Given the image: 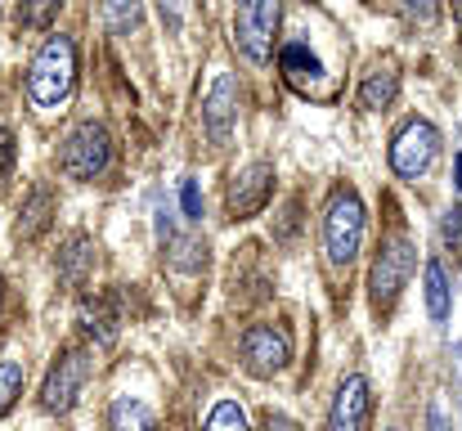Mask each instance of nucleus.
I'll return each instance as SVG.
<instances>
[{"label": "nucleus", "instance_id": "1", "mask_svg": "<svg viewBox=\"0 0 462 431\" xmlns=\"http://www.w3.org/2000/svg\"><path fill=\"white\" fill-rule=\"evenodd\" d=\"M77 86V45L72 36H50L27 72V95L36 108H59Z\"/></svg>", "mask_w": 462, "mask_h": 431}, {"label": "nucleus", "instance_id": "2", "mask_svg": "<svg viewBox=\"0 0 462 431\" xmlns=\"http://www.w3.org/2000/svg\"><path fill=\"white\" fill-rule=\"evenodd\" d=\"M364 243V207L350 189H337L323 216V252L332 266H350Z\"/></svg>", "mask_w": 462, "mask_h": 431}, {"label": "nucleus", "instance_id": "3", "mask_svg": "<svg viewBox=\"0 0 462 431\" xmlns=\"http://www.w3.org/2000/svg\"><path fill=\"white\" fill-rule=\"evenodd\" d=\"M279 18H283V0H243L238 18H234V36L243 45V54L252 63H265L274 54V36H279Z\"/></svg>", "mask_w": 462, "mask_h": 431}, {"label": "nucleus", "instance_id": "4", "mask_svg": "<svg viewBox=\"0 0 462 431\" xmlns=\"http://www.w3.org/2000/svg\"><path fill=\"white\" fill-rule=\"evenodd\" d=\"M108 162H113V140H108V131L99 122H81L63 140V153H59V166L72 180H95V175L108 171Z\"/></svg>", "mask_w": 462, "mask_h": 431}, {"label": "nucleus", "instance_id": "5", "mask_svg": "<svg viewBox=\"0 0 462 431\" xmlns=\"http://www.w3.org/2000/svg\"><path fill=\"white\" fill-rule=\"evenodd\" d=\"M90 369H95V360H90L86 351H63V355L54 360L45 387H41V409H45V414H68V409L77 405L81 387L90 382Z\"/></svg>", "mask_w": 462, "mask_h": 431}, {"label": "nucleus", "instance_id": "6", "mask_svg": "<svg viewBox=\"0 0 462 431\" xmlns=\"http://www.w3.org/2000/svg\"><path fill=\"white\" fill-rule=\"evenodd\" d=\"M288 360H292V337H288V328H279V323H252V328L243 333V364H247L256 378L279 373Z\"/></svg>", "mask_w": 462, "mask_h": 431}, {"label": "nucleus", "instance_id": "7", "mask_svg": "<svg viewBox=\"0 0 462 431\" xmlns=\"http://www.w3.org/2000/svg\"><path fill=\"white\" fill-rule=\"evenodd\" d=\"M413 261L418 257H413V243L404 234H395V239L382 243L377 266H373V301L377 305H391L400 296V287L409 284V275H413Z\"/></svg>", "mask_w": 462, "mask_h": 431}, {"label": "nucleus", "instance_id": "8", "mask_svg": "<svg viewBox=\"0 0 462 431\" xmlns=\"http://www.w3.org/2000/svg\"><path fill=\"white\" fill-rule=\"evenodd\" d=\"M436 148H440V131L431 122H409L391 144V166L413 180V175H422L436 162Z\"/></svg>", "mask_w": 462, "mask_h": 431}, {"label": "nucleus", "instance_id": "9", "mask_svg": "<svg viewBox=\"0 0 462 431\" xmlns=\"http://www.w3.org/2000/svg\"><path fill=\"white\" fill-rule=\"evenodd\" d=\"M270 193H274V166L270 162H252L247 171H238L229 180V216L234 220H247V216L265 211Z\"/></svg>", "mask_w": 462, "mask_h": 431}, {"label": "nucleus", "instance_id": "10", "mask_svg": "<svg viewBox=\"0 0 462 431\" xmlns=\"http://www.w3.org/2000/svg\"><path fill=\"white\" fill-rule=\"evenodd\" d=\"M202 126H207V136H211L216 148L229 144V136H234V126H238V86H234L229 72H220L211 81V90L202 99Z\"/></svg>", "mask_w": 462, "mask_h": 431}, {"label": "nucleus", "instance_id": "11", "mask_svg": "<svg viewBox=\"0 0 462 431\" xmlns=\"http://www.w3.org/2000/svg\"><path fill=\"white\" fill-rule=\"evenodd\" d=\"M368 405H373L368 378H364V373H350V378L337 387V400H332V409H328V431H364Z\"/></svg>", "mask_w": 462, "mask_h": 431}, {"label": "nucleus", "instance_id": "12", "mask_svg": "<svg viewBox=\"0 0 462 431\" xmlns=\"http://www.w3.org/2000/svg\"><path fill=\"white\" fill-rule=\"evenodd\" d=\"M54 211H59V202H54V189H50V184H36V189L27 193V202L18 207L14 239H18V243H32V239H41V234L50 230Z\"/></svg>", "mask_w": 462, "mask_h": 431}, {"label": "nucleus", "instance_id": "13", "mask_svg": "<svg viewBox=\"0 0 462 431\" xmlns=\"http://www.w3.org/2000/svg\"><path fill=\"white\" fill-rule=\"evenodd\" d=\"M81 328H86L99 346H113V342H117V328H122L117 301H113V296H86V301H81Z\"/></svg>", "mask_w": 462, "mask_h": 431}, {"label": "nucleus", "instance_id": "14", "mask_svg": "<svg viewBox=\"0 0 462 431\" xmlns=\"http://www.w3.org/2000/svg\"><path fill=\"white\" fill-rule=\"evenodd\" d=\"M90 275H95V243L90 234H72L59 252V279L68 287H81Z\"/></svg>", "mask_w": 462, "mask_h": 431}, {"label": "nucleus", "instance_id": "15", "mask_svg": "<svg viewBox=\"0 0 462 431\" xmlns=\"http://www.w3.org/2000/svg\"><path fill=\"white\" fill-rule=\"evenodd\" d=\"M108 427L113 431H157V418L153 409L135 396H117L113 409H108Z\"/></svg>", "mask_w": 462, "mask_h": 431}, {"label": "nucleus", "instance_id": "16", "mask_svg": "<svg viewBox=\"0 0 462 431\" xmlns=\"http://www.w3.org/2000/svg\"><path fill=\"white\" fill-rule=\"evenodd\" d=\"M395 90H400V72H395L391 63H382V68H373L368 81L359 86V104H364V108H386V104L395 99Z\"/></svg>", "mask_w": 462, "mask_h": 431}, {"label": "nucleus", "instance_id": "17", "mask_svg": "<svg viewBox=\"0 0 462 431\" xmlns=\"http://www.w3.org/2000/svg\"><path fill=\"white\" fill-rule=\"evenodd\" d=\"M427 310H431L436 323L449 319V279H445V266L440 261L427 266Z\"/></svg>", "mask_w": 462, "mask_h": 431}, {"label": "nucleus", "instance_id": "18", "mask_svg": "<svg viewBox=\"0 0 462 431\" xmlns=\"http://www.w3.org/2000/svg\"><path fill=\"white\" fill-rule=\"evenodd\" d=\"M104 18H108V27L117 36H131L140 27V18H144V5L140 0H104Z\"/></svg>", "mask_w": 462, "mask_h": 431}, {"label": "nucleus", "instance_id": "19", "mask_svg": "<svg viewBox=\"0 0 462 431\" xmlns=\"http://www.w3.org/2000/svg\"><path fill=\"white\" fill-rule=\"evenodd\" d=\"M18 396H23V364L18 360H0V418L14 409Z\"/></svg>", "mask_w": 462, "mask_h": 431}, {"label": "nucleus", "instance_id": "20", "mask_svg": "<svg viewBox=\"0 0 462 431\" xmlns=\"http://www.w3.org/2000/svg\"><path fill=\"white\" fill-rule=\"evenodd\" d=\"M63 0H18V23L23 27H50Z\"/></svg>", "mask_w": 462, "mask_h": 431}, {"label": "nucleus", "instance_id": "21", "mask_svg": "<svg viewBox=\"0 0 462 431\" xmlns=\"http://www.w3.org/2000/svg\"><path fill=\"white\" fill-rule=\"evenodd\" d=\"M202 431H247L243 405H238V400H220V405L211 409V418H207V427Z\"/></svg>", "mask_w": 462, "mask_h": 431}, {"label": "nucleus", "instance_id": "22", "mask_svg": "<svg viewBox=\"0 0 462 431\" xmlns=\"http://www.w3.org/2000/svg\"><path fill=\"white\" fill-rule=\"evenodd\" d=\"M180 202H184V216H189V220H202V193H198V184H193V180H184Z\"/></svg>", "mask_w": 462, "mask_h": 431}, {"label": "nucleus", "instance_id": "23", "mask_svg": "<svg viewBox=\"0 0 462 431\" xmlns=\"http://www.w3.org/2000/svg\"><path fill=\"white\" fill-rule=\"evenodd\" d=\"M14 153H18V148H14V131L0 122V175H9V166H14Z\"/></svg>", "mask_w": 462, "mask_h": 431}, {"label": "nucleus", "instance_id": "24", "mask_svg": "<svg viewBox=\"0 0 462 431\" xmlns=\"http://www.w3.org/2000/svg\"><path fill=\"white\" fill-rule=\"evenodd\" d=\"M404 9H409L418 23H436V14H440V5H436V0H404Z\"/></svg>", "mask_w": 462, "mask_h": 431}, {"label": "nucleus", "instance_id": "25", "mask_svg": "<svg viewBox=\"0 0 462 431\" xmlns=\"http://www.w3.org/2000/svg\"><path fill=\"white\" fill-rule=\"evenodd\" d=\"M157 9H162V18H166L171 27H180V23H184V9H189V0H157Z\"/></svg>", "mask_w": 462, "mask_h": 431}, {"label": "nucleus", "instance_id": "26", "mask_svg": "<svg viewBox=\"0 0 462 431\" xmlns=\"http://www.w3.org/2000/svg\"><path fill=\"white\" fill-rule=\"evenodd\" d=\"M462 234V207H454V211H445V239H458Z\"/></svg>", "mask_w": 462, "mask_h": 431}, {"label": "nucleus", "instance_id": "27", "mask_svg": "<svg viewBox=\"0 0 462 431\" xmlns=\"http://www.w3.org/2000/svg\"><path fill=\"white\" fill-rule=\"evenodd\" d=\"M265 431H301V427H297L292 418H283V414H270V418H265Z\"/></svg>", "mask_w": 462, "mask_h": 431}, {"label": "nucleus", "instance_id": "28", "mask_svg": "<svg viewBox=\"0 0 462 431\" xmlns=\"http://www.w3.org/2000/svg\"><path fill=\"white\" fill-rule=\"evenodd\" d=\"M431 431H445V414L440 409H431Z\"/></svg>", "mask_w": 462, "mask_h": 431}, {"label": "nucleus", "instance_id": "29", "mask_svg": "<svg viewBox=\"0 0 462 431\" xmlns=\"http://www.w3.org/2000/svg\"><path fill=\"white\" fill-rule=\"evenodd\" d=\"M454 14H458V23H462V0H454Z\"/></svg>", "mask_w": 462, "mask_h": 431}, {"label": "nucleus", "instance_id": "30", "mask_svg": "<svg viewBox=\"0 0 462 431\" xmlns=\"http://www.w3.org/2000/svg\"><path fill=\"white\" fill-rule=\"evenodd\" d=\"M458 189H462V153H458Z\"/></svg>", "mask_w": 462, "mask_h": 431}, {"label": "nucleus", "instance_id": "31", "mask_svg": "<svg viewBox=\"0 0 462 431\" xmlns=\"http://www.w3.org/2000/svg\"><path fill=\"white\" fill-rule=\"evenodd\" d=\"M0 305H5V284H0Z\"/></svg>", "mask_w": 462, "mask_h": 431}, {"label": "nucleus", "instance_id": "32", "mask_svg": "<svg viewBox=\"0 0 462 431\" xmlns=\"http://www.w3.org/2000/svg\"><path fill=\"white\" fill-rule=\"evenodd\" d=\"M458 355H462V346H458Z\"/></svg>", "mask_w": 462, "mask_h": 431}]
</instances>
